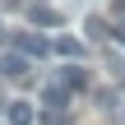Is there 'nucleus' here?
Here are the masks:
<instances>
[{
  "label": "nucleus",
  "instance_id": "f257e3e1",
  "mask_svg": "<svg viewBox=\"0 0 125 125\" xmlns=\"http://www.w3.org/2000/svg\"><path fill=\"white\" fill-rule=\"evenodd\" d=\"M5 121H9V125H32V121H37V107L23 102V97H19V102H5Z\"/></svg>",
  "mask_w": 125,
  "mask_h": 125
},
{
  "label": "nucleus",
  "instance_id": "f03ea898",
  "mask_svg": "<svg viewBox=\"0 0 125 125\" xmlns=\"http://www.w3.org/2000/svg\"><path fill=\"white\" fill-rule=\"evenodd\" d=\"M0 70H5V79H23L32 65H28V56H23V51H14V56H5V60H0Z\"/></svg>",
  "mask_w": 125,
  "mask_h": 125
},
{
  "label": "nucleus",
  "instance_id": "7ed1b4c3",
  "mask_svg": "<svg viewBox=\"0 0 125 125\" xmlns=\"http://www.w3.org/2000/svg\"><path fill=\"white\" fill-rule=\"evenodd\" d=\"M19 51H23V56H46V51H51V42H46V37H37V32H23V37H19Z\"/></svg>",
  "mask_w": 125,
  "mask_h": 125
},
{
  "label": "nucleus",
  "instance_id": "20e7f679",
  "mask_svg": "<svg viewBox=\"0 0 125 125\" xmlns=\"http://www.w3.org/2000/svg\"><path fill=\"white\" fill-rule=\"evenodd\" d=\"M28 19H32L37 28H56V23H60V14H56L51 5H32V9H28Z\"/></svg>",
  "mask_w": 125,
  "mask_h": 125
},
{
  "label": "nucleus",
  "instance_id": "39448f33",
  "mask_svg": "<svg viewBox=\"0 0 125 125\" xmlns=\"http://www.w3.org/2000/svg\"><path fill=\"white\" fill-rule=\"evenodd\" d=\"M42 102H46L51 111H60V107L70 102V88H65V83H51V88H42Z\"/></svg>",
  "mask_w": 125,
  "mask_h": 125
},
{
  "label": "nucleus",
  "instance_id": "423d86ee",
  "mask_svg": "<svg viewBox=\"0 0 125 125\" xmlns=\"http://www.w3.org/2000/svg\"><path fill=\"white\" fill-rule=\"evenodd\" d=\"M60 83H65V88H74V93H79V88H88V74H83V70H79V65H70V70H65V74H60Z\"/></svg>",
  "mask_w": 125,
  "mask_h": 125
},
{
  "label": "nucleus",
  "instance_id": "0eeeda50",
  "mask_svg": "<svg viewBox=\"0 0 125 125\" xmlns=\"http://www.w3.org/2000/svg\"><path fill=\"white\" fill-rule=\"evenodd\" d=\"M56 51H60L65 60H79V56H83V42H74V37H60V42H56Z\"/></svg>",
  "mask_w": 125,
  "mask_h": 125
},
{
  "label": "nucleus",
  "instance_id": "6e6552de",
  "mask_svg": "<svg viewBox=\"0 0 125 125\" xmlns=\"http://www.w3.org/2000/svg\"><path fill=\"white\" fill-rule=\"evenodd\" d=\"M83 28H88V37H93V42H102V37H111V28H107V19H88Z\"/></svg>",
  "mask_w": 125,
  "mask_h": 125
},
{
  "label": "nucleus",
  "instance_id": "1a4fd4ad",
  "mask_svg": "<svg viewBox=\"0 0 125 125\" xmlns=\"http://www.w3.org/2000/svg\"><path fill=\"white\" fill-rule=\"evenodd\" d=\"M111 37H116V42L125 46V19H121V23H111Z\"/></svg>",
  "mask_w": 125,
  "mask_h": 125
},
{
  "label": "nucleus",
  "instance_id": "9d476101",
  "mask_svg": "<svg viewBox=\"0 0 125 125\" xmlns=\"http://www.w3.org/2000/svg\"><path fill=\"white\" fill-rule=\"evenodd\" d=\"M0 37H5V23H0Z\"/></svg>",
  "mask_w": 125,
  "mask_h": 125
}]
</instances>
